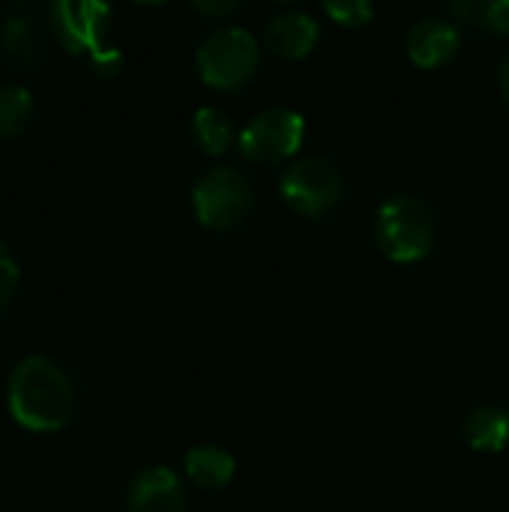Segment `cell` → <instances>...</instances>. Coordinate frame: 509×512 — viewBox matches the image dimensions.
Returning a JSON list of instances; mask_svg holds the SVG:
<instances>
[{"label": "cell", "instance_id": "obj_18", "mask_svg": "<svg viewBox=\"0 0 509 512\" xmlns=\"http://www.w3.org/2000/svg\"><path fill=\"white\" fill-rule=\"evenodd\" d=\"M18 279H21L18 264H15V258L9 255V249L0 243V309L15 297V291H18Z\"/></svg>", "mask_w": 509, "mask_h": 512}, {"label": "cell", "instance_id": "obj_19", "mask_svg": "<svg viewBox=\"0 0 509 512\" xmlns=\"http://www.w3.org/2000/svg\"><path fill=\"white\" fill-rule=\"evenodd\" d=\"M90 60H93V69H96L99 75H117V69L123 66L120 51H117V48H111V45H105L102 51H96Z\"/></svg>", "mask_w": 509, "mask_h": 512}, {"label": "cell", "instance_id": "obj_4", "mask_svg": "<svg viewBox=\"0 0 509 512\" xmlns=\"http://www.w3.org/2000/svg\"><path fill=\"white\" fill-rule=\"evenodd\" d=\"M192 204L195 216L204 228L213 231H228L237 228L255 204V192L246 174L237 168H210L192 189Z\"/></svg>", "mask_w": 509, "mask_h": 512}, {"label": "cell", "instance_id": "obj_1", "mask_svg": "<svg viewBox=\"0 0 509 512\" xmlns=\"http://www.w3.org/2000/svg\"><path fill=\"white\" fill-rule=\"evenodd\" d=\"M9 411L33 432L63 429L75 411V390L69 375L48 357H27L9 378Z\"/></svg>", "mask_w": 509, "mask_h": 512}, {"label": "cell", "instance_id": "obj_13", "mask_svg": "<svg viewBox=\"0 0 509 512\" xmlns=\"http://www.w3.org/2000/svg\"><path fill=\"white\" fill-rule=\"evenodd\" d=\"M465 438L474 450L501 453L509 444V411L498 408V405L471 411L465 420Z\"/></svg>", "mask_w": 509, "mask_h": 512}, {"label": "cell", "instance_id": "obj_16", "mask_svg": "<svg viewBox=\"0 0 509 512\" xmlns=\"http://www.w3.org/2000/svg\"><path fill=\"white\" fill-rule=\"evenodd\" d=\"M33 117V96L21 84L0 87V138L18 135Z\"/></svg>", "mask_w": 509, "mask_h": 512}, {"label": "cell", "instance_id": "obj_2", "mask_svg": "<svg viewBox=\"0 0 509 512\" xmlns=\"http://www.w3.org/2000/svg\"><path fill=\"white\" fill-rule=\"evenodd\" d=\"M378 249L396 264L423 261L435 249V219L432 210L411 195L390 198L375 213Z\"/></svg>", "mask_w": 509, "mask_h": 512}, {"label": "cell", "instance_id": "obj_3", "mask_svg": "<svg viewBox=\"0 0 509 512\" xmlns=\"http://www.w3.org/2000/svg\"><path fill=\"white\" fill-rule=\"evenodd\" d=\"M258 69V42L240 27L213 30L198 48V75L216 90H240Z\"/></svg>", "mask_w": 509, "mask_h": 512}, {"label": "cell", "instance_id": "obj_7", "mask_svg": "<svg viewBox=\"0 0 509 512\" xmlns=\"http://www.w3.org/2000/svg\"><path fill=\"white\" fill-rule=\"evenodd\" d=\"M111 9L105 3L93 0H57L51 3V24L60 39V45L69 54L87 51L90 57L102 51L105 42V27H108Z\"/></svg>", "mask_w": 509, "mask_h": 512}, {"label": "cell", "instance_id": "obj_17", "mask_svg": "<svg viewBox=\"0 0 509 512\" xmlns=\"http://www.w3.org/2000/svg\"><path fill=\"white\" fill-rule=\"evenodd\" d=\"M324 12L342 24V27H366L375 18V6L369 0H342V3H324Z\"/></svg>", "mask_w": 509, "mask_h": 512}, {"label": "cell", "instance_id": "obj_9", "mask_svg": "<svg viewBox=\"0 0 509 512\" xmlns=\"http://www.w3.org/2000/svg\"><path fill=\"white\" fill-rule=\"evenodd\" d=\"M459 45H462V36L456 24L444 18H423L408 36V57L420 69H435V66L450 63L459 54Z\"/></svg>", "mask_w": 509, "mask_h": 512}, {"label": "cell", "instance_id": "obj_12", "mask_svg": "<svg viewBox=\"0 0 509 512\" xmlns=\"http://www.w3.org/2000/svg\"><path fill=\"white\" fill-rule=\"evenodd\" d=\"M234 456L222 447L204 444L186 453V474L192 483L204 486V489H222L234 480Z\"/></svg>", "mask_w": 509, "mask_h": 512}, {"label": "cell", "instance_id": "obj_8", "mask_svg": "<svg viewBox=\"0 0 509 512\" xmlns=\"http://www.w3.org/2000/svg\"><path fill=\"white\" fill-rule=\"evenodd\" d=\"M126 507L129 512H186V492L174 471L147 468L132 480Z\"/></svg>", "mask_w": 509, "mask_h": 512}, {"label": "cell", "instance_id": "obj_14", "mask_svg": "<svg viewBox=\"0 0 509 512\" xmlns=\"http://www.w3.org/2000/svg\"><path fill=\"white\" fill-rule=\"evenodd\" d=\"M192 132L195 141L201 144L204 153L210 156H222L231 144H234V123L222 108H201L192 120Z\"/></svg>", "mask_w": 509, "mask_h": 512}, {"label": "cell", "instance_id": "obj_21", "mask_svg": "<svg viewBox=\"0 0 509 512\" xmlns=\"http://www.w3.org/2000/svg\"><path fill=\"white\" fill-rule=\"evenodd\" d=\"M498 84H501V96H504V102H507L509 108V57L501 63V75H498Z\"/></svg>", "mask_w": 509, "mask_h": 512}, {"label": "cell", "instance_id": "obj_20", "mask_svg": "<svg viewBox=\"0 0 509 512\" xmlns=\"http://www.w3.org/2000/svg\"><path fill=\"white\" fill-rule=\"evenodd\" d=\"M237 9H240V3H195V12H201V15H216V18L234 15Z\"/></svg>", "mask_w": 509, "mask_h": 512}, {"label": "cell", "instance_id": "obj_5", "mask_svg": "<svg viewBox=\"0 0 509 512\" xmlns=\"http://www.w3.org/2000/svg\"><path fill=\"white\" fill-rule=\"evenodd\" d=\"M279 195L300 216H327L342 201V171L324 156L300 159L285 168L279 180Z\"/></svg>", "mask_w": 509, "mask_h": 512}, {"label": "cell", "instance_id": "obj_11", "mask_svg": "<svg viewBox=\"0 0 509 512\" xmlns=\"http://www.w3.org/2000/svg\"><path fill=\"white\" fill-rule=\"evenodd\" d=\"M0 54L12 66H33L42 57V33L27 15L12 12L0 21Z\"/></svg>", "mask_w": 509, "mask_h": 512}, {"label": "cell", "instance_id": "obj_15", "mask_svg": "<svg viewBox=\"0 0 509 512\" xmlns=\"http://www.w3.org/2000/svg\"><path fill=\"white\" fill-rule=\"evenodd\" d=\"M450 12L465 24L486 27L492 33H509V0H459L450 3Z\"/></svg>", "mask_w": 509, "mask_h": 512}, {"label": "cell", "instance_id": "obj_6", "mask_svg": "<svg viewBox=\"0 0 509 512\" xmlns=\"http://www.w3.org/2000/svg\"><path fill=\"white\" fill-rule=\"evenodd\" d=\"M306 135V120L291 108H267L240 132V153L252 165H279L291 159Z\"/></svg>", "mask_w": 509, "mask_h": 512}, {"label": "cell", "instance_id": "obj_10", "mask_svg": "<svg viewBox=\"0 0 509 512\" xmlns=\"http://www.w3.org/2000/svg\"><path fill=\"white\" fill-rule=\"evenodd\" d=\"M264 42H267V48L273 54L288 57V60H300V57H306L315 48L318 24L306 12H282V15L267 21Z\"/></svg>", "mask_w": 509, "mask_h": 512}]
</instances>
